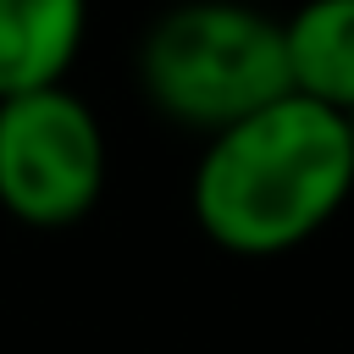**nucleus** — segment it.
Segmentation results:
<instances>
[{"label": "nucleus", "mask_w": 354, "mask_h": 354, "mask_svg": "<svg viewBox=\"0 0 354 354\" xmlns=\"http://www.w3.org/2000/svg\"><path fill=\"white\" fill-rule=\"evenodd\" d=\"M354 194V133L299 94L205 138L188 183L194 227L227 254H288Z\"/></svg>", "instance_id": "obj_1"}, {"label": "nucleus", "mask_w": 354, "mask_h": 354, "mask_svg": "<svg viewBox=\"0 0 354 354\" xmlns=\"http://www.w3.org/2000/svg\"><path fill=\"white\" fill-rule=\"evenodd\" d=\"M88 39V0H0V100L66 83Z\"/></svg>", "instance_id": "obj_4"}, {"label": "nucleus", "mask_w": 354, "mask_h": 354, "mask_svg": "<svg viewBox=\"0 0 354 354\" xmlns=\"http://www.w3.org/2000/svg\"><path fill=\"white\" fill-rule=\"evenodd\" d=\"M105 127L66 83L0 100V210L33 232L94 216L105 194Z\"/></svg>", "instance_id": "obj_3"}, {"label": "nucleus", "mask_w": 354, "mask_h": 354, "mask_svg": "<svg viewBox=\"0 0 354 354\" xmlns=\"http://www.w3.org/2000/svg\"><path fill=\"white\" fill-rule=\"evenodd\" d=\"M288 83L299 100L354 116V0H304L282 17Z\"/></svg>", "instance_id": "obj_5"}, {"label": "nucleus", "mask_w": 354, "mask_h": 354, "mask_svg": "<svg viewBox=\"0 0 354 354\" xmlns=\"http://www.w3.org/2000/svg\"><path fill=\"white\" fill-rule=\"evenodd\" d=\"M133 72H138V88L155 116L194 127L205 138H216L232 122L293 94L282 17H271L249 0L166 6L144 28V39L133 50Z\"/></svg>", "instance_id": "obj_2"}, {"label": "nucleus", "mask_w": 354, "mask_h": 354, "mask_svg": "<svg viewBox=\"0 0 354 354\" xmlns=\"http://www.w3.org/2000/svg\"><path fill=\"white\" fill-rule=\"evenodd\" d=\"M348 133H354V116H348Z\"/></svg>", "instance_id": "obj_6"}]
</instances>
